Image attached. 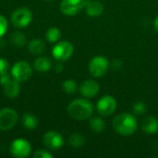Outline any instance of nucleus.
<instances>
[{"mask_svg": "<svg viewBox=\"0 0 158 158\" xmlns=\"http://www.w3.org/2000/svg\"><path fill=\"white\" fill-rule=\"evenodd\" d=\"M94 112V106L91 102L86 99H76L68 106V113L70 118L75 120L88 119Z\"/></svg>", "mask_w": 158, "mask_h": 158, "instance_id": "f257e3e1", "label": "nucleus"}, {"mask_svg": "<svg viewBox=\"0 0 158 158\" xmlns=\"http://www.w3.org/2000/svg\"><path fill=\"white\" fill-rule=\"evenodd\" d=\"M136 118L128 113L118 114L113 120L114 130L122 136L132 135L137 130Z\"/></svg>", "mask_w": 158, "mask_h": 158, "instance_id": "f03ea898", "label": "nucleus"}, {"mask_svg": "<svg viewBox=\"0 0 158 158\" xmlns=\"http://www.w3.org/2000/svg\"><path fill=\"white\" fill-rule=\"evenodd\" d=\"M0 83L3 86L4 94L10 99L17 98L20 94V85L10 73H6L0 76Z\"/></svg>", "mask_w": 158, "mask_h": 158, "instance_id": "7ed1b4c3", "label": "nucleus"}, {"mask_svg": "<svg viewBox=\"0 0 158 158\" xmlns=\"http://www.w3.org/2000/svg\"><path fill=\"white\" fill-rule=\"evenodd\" d=\"M10 20L17 28H25L31 22L32 13L28 7H19L11 13Z\"/></svg>", "mask_w": 158, "mask_h": 158, "instance_id": "20e7f679", "label": "nucleus"}, {"mask_svg": "<svg viewBox=\"0 0 158 158\" xmlns=\"http://www.w3.org/2000/svg\"><path fill=\"white\" fill-rule=\"evenodd\" d=\"M10 74L16 81H18L19 82H22L28 81L31 77L32 69L27 61L19 60L12 66L10 69Z\"/></svg>", "mask_w": 158, "mask_h": 158, "instance_id": "39448f33", "label": "nucleus"}, {"mask_svg": "<svg viewBox=\"0 0 158 158\" xmlns=\"http://www.w3.org/2000/svg\"><path fill=\"white\" fill-rule=\"evenodd\" d=\"M32 147L25 139H16L12 141L9 146V152L12 156L16 158H26L28 157L31 153Z\"/></svg>", "mask_w": 158, "mask_h": 158, "instance_id": "423d86ee", "label": "nucleus"}, {"mask_svg": "<svg viewBox=\"0 0 158 158\" xmlns=\"http://www.w3.org/2000/svg\"><path fill=\"white\" fill-rule=\"evenodd\" d=\"M19 115L16 110L10 107L0 109V131H10L17 124Z\"/></svg>", "mask_w": 158, "mask_h": 158, "instance_id": "0eeeda50", "label": "nucleus"}, {"mask_svg": "<svg viewBox=\"0 0 158 158\" xmlns=\"http://www.w3.org/2000/svg\"><path fill=\"white\" fill-rule=\"evenodd\" d=\"M74 47L71 43L68 41L58 42L52 49V55L56 61L64 62L68 60L73 54Z\"/></svg>", "mask_w": 158, "mask_h": 158, "instance_id": "6e6552de", "label": "nucleus"}, {"mask_svg": "<svg viewBox=\"0 0 158 158\" xmlns=\"http://www.w3.org/2000/svg\"><path fill=\"white\" fill-rule=\"evenodd\" d=\"M108 61L104 56H94L89 63V72L93 77H103L108 69Z\"/></svg>", "mask_w": 158, "mask_h": 158, "instance_id": "1a4fd4ad", "label": "nucleus"}, {"mask_svg": "<svg viewBox=\"0 0 158 158\" xmlns=\"http://www.w3.org/2000/svg\"><path fill=\"white\" fill-rule=\"evenodd\" d=\"M88 0H62L60 3V10L64 15L74 16L85 8Z\"/></svg>", "mask_w": 158, "mask_h": 158, "instance_id": "9d476101", "label": "nucleus"}, {"mask_svg": "<svg viewBox=\"0 0 158 158\" xmlns=\"http://www.w3.org/2000/svg\"><path fill=\"white\" fill-rule=\"evenodd\" d=\"M43 143L47 149L52 151H56L63 146L64 139L60 133L54 131H50L44 135Z\"/></svg>", "mask_w": 158, "mask_h": 158, "instance_id": "9b49d317", "label": "nucleus"}, {"mask_svg": "<svg viewBox=\"0 0 158 158\" xmlns=\"http://www.w3.org/2000/svg\"><path fill=\"white\" fill-rule=\"evenodd\" d=\"M117 108V101L110 95L103 96L97 102V111L104 117H108L115 112Z\"/></svg>", "mask_w": 158, "mask_h": 158, "instance_id": "f8f14e48", "label": "nucleus"}, {"mask_svg": "<svg viewBox=\"0 0 158 158\" xmlns=\"http://www.w3.org/2000/svg\"><path fill=\"white\" fill-rule=\"evenodd\" d=\"M99 84L94 80H87L83 81L80 86V93L81 95L87 98L95 96L99 92Z\"/></svg>", "mask_w": 158, "mask_h": 158, "instance_id": "ddd939ff", "label": "nucleus"}, {"mask_svg": "<svg viewBox=\"0 0 158 158\" xmlns=\"http://www.w3.org/2000/svg\"><path fill=\"white\" fill-rule=\"evenodd\" d=\"M86 13L90 17H98L102 15L104 11V6L99 1H91L88 0L86 6H85Z\"/></svg>", "mask_w": 158, "mask_h": 158, "instance_id": "4468645a", "label": "nucleus"}, {"mask_svg": "<svg viewBox=\"0 0 158 158\" xmlns=\"http://www.w3.org/2000/svg\"><path fill=\"white\" fill-rule=\"evenodd\" d=\"M142 129L148 134L158 131V119L155 117H146L142 122Z\"/></svg>", "mask_w": 158, "mask_h": 158, "instance_id": "2eb2a0df", "label": "nucleus"}, {"mask_svg": "<svg viewBox=\"0 0 158 158\" xmlns=\"http://www.w3.org/2000/svg\"><path fill=\"white\" fill-rule=\"evenodd\" d=\"M52 67V61L46 56H39L33 62V68L38 72H47Z\"/></svg>", "mask_w": 158, "mask_h": 158, "instance_id": "dca6fc26", "label": "nucleus"}, {"mask_svg": "<svg viewBox=\"0 0 158 158\" xmlns=\"http://www.w3.org/2000/svg\"><path fill=\"white\" fill-rule=\"evenodd\" d=\"M46 48V44L42 39H32L28 44V50L35 56L42 55Z\"/></svg>", "mask_w": 158, "mask_h": 158, "instance_id": "f3484780", "label": "nucleus"}, {"mask_svg": "<svg viewBox=\"0 0 158 158\" xmlns=\"http://www.w3.org/2000/svg\"><path fill=\"white\" fill-rule=\"evenodd\" d=\"M22 124L26 130L33 131L38 126V119L34 115L31 113H25L22 116Z\"/></svg>", "mask_w": 158, "mask_h": 158, "instance_id": "a211bd4d", "label": "nucleus"}, {"mask_svg": "<svg viewBox=\"0 0 158 158\" xmlns=\"http://www.w3.org/2000/svg\"><path fill=\"white\" fill-rule=\"evenodd\" d=\"M10 41L16 47H22L26 44V36L21 31H15L10 35Z\"/></svg>", "mask_w": 158, "mask_h": 158, "instance_id": "6ab92c4d", "label": "nucleus"}, {"mask_svg": "<svg viewBox=\"0 0 158 158\" xmlns=\"http://www.w3.org/2000/svg\"><path fill=\"white\" fill-rule=\"evenodd\" d=\"M61 37V32L58 28L51 27L46 31L45 38L49 43H56Z\"/></svg>", "mask_w": 158, "mask_h": 158, "instance_id": "aec40b11", "label": "nucleus"}, {"mask_svg": "<svg viewBox=\"0 0 158 158\" xmlns=\"http://www.w3.org/2000/svg\"><path fill=\"white\" fill-rule=\"evenodd\" d=\"M89 126L93 131L102 132L105 129V122L100 118H93L89 122Z\"/></svg>", "mask_w": 158, "mask_h": 158, "instance_id": "412c9836", "label": "nucleus"}, {"mask_svg": "<svg viewBox=\"0 0 158 158\" xmlns=\"http://www.w3.org/2000/svg\"><path fill=\"white\" fill-rule=\"evenodd\" d=\"M69 143L71 146L75 148H79V147H81L85 143V139L80 133H73L69 136Z\"/></svg>", "mask_w": 158, "mask_h": 158, "instance_id": "4be33fe9", "label": "nucleus"}, {"mask_svg": "<svg viewBox=\"0 0 158 158\" xmlns=\"http://www.w3.org/2000/svg\"><path fill=\"white\" fill-rule=\"evenodd\" d=\"M63 91L68 94H72L77 90V84L73 80H67L62 84Z\"/></svg>", "mask_w": 158, "mask_h": 158, "instance_id": "5701e85b", "label": "nucleus"}, {"mask_svg": "<svg viewBox=\"0 0 158 158\" xmlns=\"http://www.w3.org/2000/svg\"><path fill=\"white\" fill-rule=\"evenodd\" d=\"M133 112L134 114L141 116L143 114H144L146 112V106L145 104L142 103V102H138L136 104L133 105Z\"/></svg>", "mask_w": 158, "mask_h": 158, "instance_id": "b1692460", "label": "nucleus"}, {"mask_svg": "<svg viewBox=\"0 0 158 158\" xmlns=\"http://www.w3.org/2000/svg\"><path fill=\"white\" fill-rule=\"evenodd\" d=\"M7 28H8V22L6 19L3 15H0V38H2L5 35V33L7 31Z\"/></svg>", "mask_w": 158, "mask_h": 158, "instance_id": "393cba45", "label": "nucleus"}, {"mask_svg": "<svg viewBox=\"0 0 158 158\" xmlns=\"http://www.w3.org/2000/svg\"><path fill=\"white\" fill-rule=\"evenodd\" d=\"M33 157L34 158H52L53 155L46 151V150H43V149H39L36 150L33 154Z\"/></svg>", "mask_w": 158, "mask_h": 158, "instance_id": "a878e982", "label": "nucleus"}, {"mask_svg": "<svg viewBox=\"0 0 158 158\" xmlns=\"http://www.w3.org/2000/svg\"><path fill=\"white\" fill-rule=\"evenodd\" d=\"M9 70V63L6 59L0 57V76L6 73H8Z\"/></svg>", "mask_w": 158, "mask_h": 158, "instance_id": "bb28decb", "label": "nucleus"}, {"mask_svg": "<svg viewBox=\"0 0 158 158\" xmlns=\"http://www.w3.org/2000/svg\"><path fill=\"white\" fill-rule=\"evenodd\" d=\"M55 69H56V72H61V71L63 70V69H64L62 62H61V61H57V63L56 64Z\"/></svg>", "mask_w": 158, "mask_h": 158, "instance_id": "cd10ccee", "label": "nucleus"}, {"mask_svg": "<svg viewBox=\"0 0 158 158\" xmlns=\"http://www.w3.org/2000/svg\"><path fill=\"white\" fill-rule=\"evenodd\" d=\"M154 25H155V29H156V31L158 32V17L156 19H155Z\"/></svg>", "mask_w": 158, "mask_h": 158, "instance_id": "c85d7f7f", "label": "nucleus"}, {"mask_svg": "<svg viewBox=\"0 0 158 158\" xmlns=\"http://www.w3.org/2000/svg\"><path fill=\"white\" fill-rule=\"evenodd\" d=\"M46 1H49V0H46Z\"/></svg>", "mask_w": 158, "mask_h": 158, "instance_id": "c756f323", "label": "nucleus"}]
</instances>
